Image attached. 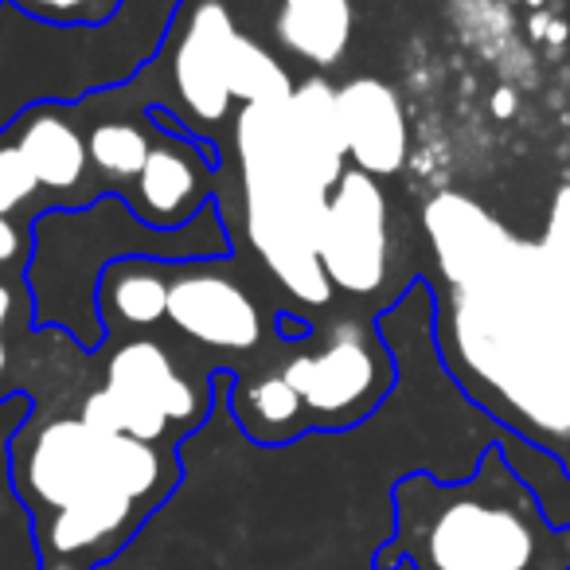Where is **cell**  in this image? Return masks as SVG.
Listing matches in <instances>:
<instances>
[{
    "label": "cell",
    "instance_id": "cell-11",
    "mask_svg": "<svg viewBox=\"0 0 570 570\" xmlns=\"http://www.w3.org/2000/svg\"><path fill=\"white\" fill-rule=\"evenodd\" d=\"M336 126L348 168L375 176H395L411 153V126H406L403 98L383 79H352L336 90Z\"/></svg>",
    "mask_w": 570,
    "mask_h": 570
},
{
    "label": "cell",
    "instance_id": "cell-20",
    "mask_svg": "<svg viewBox=\"0 0 570 570\" xmlns=\"http://www.w3.org/2000/svg\"><path fill=\"white\" fill-rule=\"evenodd\" d=\"M12 9L24 17L43 20V24L75 28V24H106L118 12L121 0H9Z\"/></svg>",
    "mask_w": 570,
    "mask_h": 570
},
{
    "label": "cell",
    "instance_id": "cell-22",
    "mask_svg": "<svg viewBox=\"0 0 570 570\" xmlns=\"http://www.w3.org/2000/svg\"><path fill=\"white\" fill-rule=\"evenodd\" d=\"M36 191H40V184H36L28 160L20 157L12 137L0 134V215H9L12 219L17 212H24V207L36 199Z\"/></svg>",
    "mask_w": 570,
    "mask_h": 570
},
{
    "label": "cell",
    "instance_id": "cell-7",
    "mask_svg": "<svg viewBox=\"0 0 570 570\" xmlns=\"http://www.w3.org/2000/svg\"><path fill=\"white\" fill-rule=\"evenodd\" d=\"M277 372L297 391L309 434L356 430L391 399L399 383V360L380 325L341 321L317 352H297Z\"/></svg>",
    "mask_w": 570,
    "mask_h": 570
},
{
    "label": "cell",
    "instance_id": "cell-23",
    "mask_svg": "<svg viewBox=\"0 0 570 570\" xmlns=\"http://www.w3.org/2000/svg\"><path fill=\"white\" fill-rule=\"evenodd\" d=\"M32 254V243L28 235L9 219V215H0V266H17V262H28Z\"/></svg>",
    "mask_w": 570,
    "mask_h": 570
},
{
    "label": "cell",
    "instance_id": "cell-8",
    "mask_svg": "<svg viewBox=\"0 0 570 570\" xmlns=\"http://www.w3.org/2000/svg\"><path fill=\"white\" fill-rule=\"evenodd\" d=\"M317 258L333 294L372 297L391 269V207L375 176L344 168L325 199L317 230Z\"/></svg>",
    "mask_w": 570,
    "mask_h": 570
},
{
    "label": "cell",
    "instance_id": "cell-18",
    "mask_svg": "<svg viewBox=\"0 0 570 570\" xmlns=\"http://www.w3.org/2000/svg\"><path fill=\"white\" fill-rule=\"evenodd\" d=\"M227 90L230 102L238 106L285 102V98L294 95V79L285 75V67L262 43L235 32V40L227 48Z\"/></svg>",
    "mask_w": 570,
    "mask_h": 570
},
{
    "label": "cell",
    "instance_id": "cell-21",
    "mask_svg": "<svg viewBox=\"0 0 570 570\" xmlns=\"http://www.w3.org/2000/svg\"><path fill=\"white\" fill-rule=\"evenodd\" d=\"M539 250L547 254V266H551L554 282H559V294L570 309V184L559 188L551 204V223H547V235L539 243Z\"/></svg>",
    "mask_w": 570,
    "mask_h": 570
},
{
    "label": "cell",
    "instance_id": "cell-14",
    "mask_svg": "<svg viewBox=\"0 0 570 570\" xmlns=\"http://www.w3.org/2000/svg\"><path fill=\"white\" fill-rule=\"evenodd\" d=\"M227 411H230V419L238 422V430H243L254 445H266V450L302 442V438L309 434L302 399L285 383L282 372H266V375H258V380L235 375L227 391Z\"/></svg>",
    "mask_w": 570,
    "mask_h": 570
},
{
    "label": "cell",
    "instance_id": "cell-19",
    "mask_svg": "<svg viewBox=\"0 0 570 570\" xmlns=\"http://www.w3.org/2000/svg\"><path fill=\"white\" fill-rule=\"evenodd\" d=\"M149 149H153V137L129 118H106L87 134L90 168L102 180H110V191H118V196H121V184L137 180V173L149 160Z\"/></svg>",
    "mask_w": 570,
    "mask_h": 570
},
{
    "label": "cell",
    "instance_id": "cell-2",
    "mask_svg": "<svg viewBox=\"0 0 570 570\" xmlns=\"http://www.w3.org/2000/svg\"><path fill=\"white\" fill-rule=\"evenodd\" d=\"M9 473L40 570H102L180 489L184 461L173 445L90 426L82 414H24Z\"/></svg>",
    "mask_w": 570,
    "mask_h": 570
},
{
    "label": "cell",
    "instance_id": "cell-4",
    "mask_svg": "<svg viewBox=\"0 0 570 570\" xmlns=\"http://www.w3.org/2000/svg\"><path fill=\"white\" fill-rule=\"evenodd\" d=\"M230 250L235 238L215 199L176 230L141 223L118 191H106L79 207H51L32 219V254L24 262L32 289V325L71 333L82 352H98L106 344L98 282L114 262L157 258L176 266V262L230 258Z\"/></svg>",
    "mask_w": 570,
    "mask_h": 570
},
{
    "label": "cell",
    "instance_id": "cell-3",
    "mask_svg": "<svg viewBox=\"0 0 570 570\" xmlns=\"http://www.w3.org/2000/svg\"><path fill=\"white\" fill-rule=\"evenodd\" d=\"M391 512L395 528L372 570H570V528L547 520L500 442L484 445L461 481L403 473L391 484Z\"/></svg>",
    "mask_w": 570,
    "mask_h": 570
},
{
    "label": "cell",
    "instance_id": "cell-24",
    "mask_svg": "<svg viewBox=\"0 0 570 570\" xmlns=\"http://www.w3.org/2000/svg\"><path fill=\"white\" fill-rule=\"evenodd\" d=\"M274 328H277V336H282L285 344H302V341H309V321L305 317H297L294 309H285V313H277L274 317Z\"/></svg>",
    "mask_w": 570,
    "mask_h": 570
},
{
    "label": "cell",
    "instance_id": "cell-10",
    "mask_svg": "<svg viewBox=\"0 0 570 570\" xmlns=\"http://www.w3.org/2000/svg\"><path fill=\"white\" fill-rule=\"evenodd\" d=\"M149 121L160 129L149 160L129 184L126 199L137 219L157 230H176L191 223L212 204V168L219 165L215 145L191 134V126H176V118L160 106L149 110Z\"/></svg>",
    "mask_w": 570,
    "mask_h": 570
},
{
    "label": "cell",
    "instance_id": "cell-15",
    "mask_svg": "<svg viewBox=\"0 0 570 570\" xmlns=\"http://www.w3.org/2000/svg\"><path fill=\"white\" fill-rule=\"evenodd\" d=\"M352 0H277L274 36L289 56L309 67H336L352 43Z\"/></svg>",
    "mask_w": 570,
    "mask_h": 570
},
{
    "label": "cell",
    "instance_id": "cell-13",
    "mask_svg": "<svg viewBox=\"0 0 570 570\" xmlns=\"http://www.w3.org/2000/svg\"><path fill=\"white\" fill-rule=\"evenodd\" d=\"M12 145L28 160L36 184L43 191H75L90 176L87 137L79 134L71 118L56 102H43L24 110L12 121Z\"/></svg>",
    "mask_w": 570,
    "mask_h": 570
},
{
    "label": "cell",
    "instance_id": "cell-1",
    "mask_svg": "<svg viewBox=\"0 0 570 570\" xmlns=\"http://www.w3.org/2000/svg\"><path fill=\"white\" fill-rule=\"evenodd\" d=\"M422 219L450 285L434 309L438 360L473 375L476 403L512 434H570V309L547 254L458 191L430 199Z\"/></svg>",
    "mask_w": 570,
    "mask_h": 570
},
{
    "label": "cell",
    "instance_id": "cell-26",
    "mask_svg": "<svg viewBox=\"0 0 570 570\" xmlns=\"http://www.w3.org/2000/svg\"><path fill=\"white\" fill-rule=\"evenodd\" d=\"M12 309H17V289L9 282H0V341H4V325H9Z\"/></svg>",
    "mask_w": 570,
    "mask_h": 570
},
{
    "label": "cell",
    "instance_id": "cell-29",
    "mask_svg": "<svg viewBox=\"0 0 570 570\" xmlns=\"http://www.w3.org/2000/svg\"><path fill=\"white\" fill-rule=\"evenodd\" d=\"M0 4H4V0H0Z\"/></svg>",
    "mask_w": 570,
    "mask_h": 570
},
{
    "label": "cell",
    "instance_id": "cell-9",
    "mask_svg": "<svg viewBox=\"0 0 570 570\" xmlns=\"http://www.w3.org/2000/svg\"><path fill=\"white\" fill-rule=\"evenodd\" d=\"M227 258L176 262L168 266V325L191 344H204L223 356H250L266 336V313L254 294L223 269Z\"/></svg>",
    "mask_w": 570,
    "mask_h": 570
},
{
    "label": "cell",
    "instance_id": "cell-25",
    "mask_svg": "<svg viewBox=\"0 0 570 570\" xmlns=\"http://www.w3.org/2000/svg\"><path fill=\"white\" fill-rule=\"evenodd\" d=\"M515 106H520V98H515L512 87H497V90H492V102H489L492 118H512Z\"/></svg>",
    "mask_w": 570,
    "mask_h": 570
},
{
    "label": "cell",
    "instance_id": "cell-28",
    "mask_svg": "<svg viewBox=\"0 0 570 570\" xmlns=\"http://www.w3.org/2000/svg\"><path fill=\"white\" fill-rule=\"evenodd\" d=\"M523 4H528V9H535V12L547 9V0H523Z\"/></svg>",
    "mask_w": 570,
    "mask_h": 570
},
{
    "label": "cell",
    "instance_id": "cell-16",
    "mask_svg": "<svg viewBox=\"0 0 570 570\" xmlns=\"http://www.w3.org/2000/svg\"><path fill=\"white\" fill-rule=\"evenodd\" d=\"M98 313L110 328H153L168 317V262L121 258L98 282Z\"/></svg>",
    "mask_w": 570,
    "mask_h": 570
},
{
    "label": "cell",
    "instance_id": "cell-6",
    "mask_svg": "<svg viewBox=\"0 0 570 570\" xmlns=\"http://www.w3.org/2000/svg\"><path fill=\"white\" fill-rule=\"evenodd\" d=\"M215 411L212 387H196L160 341H121L106 360V380L82 399V419L114 434L180 450Z\"/></svg>",
    "mask_w": 570,
    "mask_h": 570
},
{
    "label": "cell",
    "instance_id": "cell-27",
    "mask_svg": "<svg viewBox=\"0 0 570 570\" xmlns=\"http://www.w3.org/2000/svg\"><path fill=\"white\" fill-rule=\"evenodd\" d=\"M562 36H567V24H562V20H551V24H547V36L543 40H551V43H559Z\"/></svg>",
    "mask_w": 570,
    "mask_h": 570
},
{
    "label": "cell",
    "instance_id": "cell-17",
    "mask_svg": "<svg viewBox=\"0 0 570 570\" xmlns=\"http://www.w3.org/2000/svg\"><path fill=\"white\" fill-rule=\"evenodd\" d=\"M285 114H289V126H294L297 145L309 157V165L333 188L344 168H348L341 145V126H336V90L325 79L297 82L294 95L285 98Z\"/></svg>",
    "mask_w": 570,
    "mask_h": 570
},
{
    "label": "cell",
    "instance_id": "cell-12",
    "mask_svg": "<svg viewBox=\"0 0 570 570\" xmlns=\"http://www.w3.org/2000/svg\"><path fill=\"white\" fill-rule=\"evenodd\" d=\"M235 32L238 28L223 0H199L176 40L173 87L191 118L204 126H219L235 106L227 90V48Z\"/></svg>",
    "mask_w": 570,
    "mask_h": 570
},
{
    "label": "cell",
    "instance_id": "cell-5",
    "mask_svg": "<svg viewBox=\"0 0 570 570\" xmlns=\"http://www.w3.org/2000/svg\"><path fill=\"white\" fill-rule=\"evenodd\" d=\"M235 153L254 250L297 305L325 309L333 302V285L317 258V230L333 188L297 145L285 102L238 106Z\"/></svg>",
    "mask_w": 570,
    "mask_h": 570
}]
</instances>
